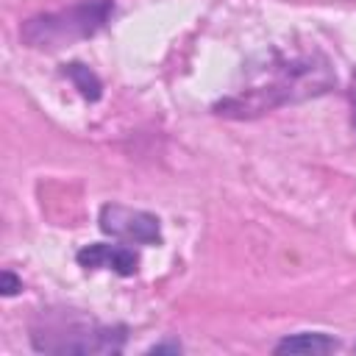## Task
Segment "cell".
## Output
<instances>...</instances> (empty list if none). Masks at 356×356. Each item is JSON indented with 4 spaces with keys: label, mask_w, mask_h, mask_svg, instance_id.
Masks as SVG:
<instances>
[{
    "label": "cell",
    "mask_w": 356,
    "mask_h": 356,
    "mask_svg": "<svg viewBox=\"0 0 356 356\" xmlns=\"http://www.w3.org/2000/svg\"><path fill=\"white\" fill-rule=\"evenodd\" d=\"M70 75L75 78V83L81 86V92H83L86 97H92V100H95V97L100 95V83L95 81V75H92L86 67H81V64H72V67H70Z\"/></svg>",
    "instance_id": "52a82bcc"
},
{
    "label": "cell",
    "mask_w": 356,
    "mask_h": 356,
    "mask_svg": "<svg viewBox=\"0 0 356 356\" xmlns=\"http://www.w3.org/2000/svg\"><path fill=\"white\" fill-rule=\"evenodd\" d=\"M353 122H356V81H353Z\"/></svg>",
    "instance_id": "9c48e42d"
},
{
    "label": "cell",
    "mask_w": 356,
    "mask_h": 356,
    "mask_svg": "<svg viewBox=\"0 0 356 356\" xmlns=\"http://www.w3.org/2000/svg\"><path fill=\"white\" fill-rule=\"evenodd\" d=\"M111 14V0H83L67 11L33 17L22 25V39L33 47H61L92 36Z\"/></svg>",
    "instance_id": "3957f363"
},
{
    "label": "cell",
    "mask_w": 356,
    "mask_h": 356,
    "mask_svg": "<svg viewBox=\"0 0 356 356\" xmlns=\"http://www.w3.org/2000/svg\"><path fill=\"white\" fill-rule=\"evenodd\" d=\"M100 228L117 239L125 242H136V245H153L161 239L159 231V220L147 211L139 209H128L120 203H108L100 211Z\"/></svg>",
    "instance_id": "277c9868"
},
{
    "label": "cell",
    "mask_w": 356,
    "mask_h": 356,
    "mask_svg": "<svg viewBox=\"0 0 356 356\" xmlns=\"http://www.w3.org/2000/svg\"><path fill=\"white\" fill-rule=\"evenodd\" d=\"M125 334H117L95 320L75 317L70 312H56L42 325L33 328L36 350L47 353H120Z\"/></svg>",
    "instance_id": "7a4b0ae2"
},
{
    "label": "cell",
    "mask_w": 356,
    "mask_h": 356,
    "mask_svg": "<svg viewBox=\"0 0 356 356\" xmlns=\"http://www.w3.org/2000/svg\"><path fill=\"white\" fill-rule=\"evenodd\" d=\"M337 342L325 334H295L275 345V353H331Z\"/></svg>",
    "instance_id": "8992f818"
},
{
    "label": "cell",
    "mask_w": 356,
    "mask_h": 356,
    "mask_svg": "<svg viewBox=\"0 0 356 356\" xmlns=\"http://www.w3.org/2000/svg\"><path fill=\"white\" fill-rule=\"evenodd\" d=\"M78 261L83 267H92V270L106 267V270H114L120 275H134L139 256L122 245H89V248L78 250Z\"/></svg>",
    "instance_id": "5b68a950"
},
{
    "label": "cell",
    "mask_w": 356,
    "mask_h": 356,
    "mask_svg": "<svg viewBox=\"0 0 356 356\" xmlns=\"http://www.w3.org/2000/svg\"><path fill=\"white\" fill-rule=\"evenodd\" d=\"M267 72L273 75L267 83H256V86L239 92L236 97L225 100L220 106L225 111H220V114H236V117L259 114V111L286 103L292 97L317 95V92H325V86H331V75H328L325 64L314 67L312 61H289V64L267 67Z\"/></svg>",
    "instance_id": "6da1fadb"
},
{
    "label": "cell",
    "mask_w": 356,
    "mask_h": 356,
    "mask_svg": "<svg viewBox=\"0 0 356 356\" xmlns=\"http://www.w3.org/2000/svg\"><path fill=\"white\" fill-rule=\"evenodd\" d=\"M17 289H22V284H19V281L6 270V273H3V295H14Z\"/></svg>",
    "instance_id": "ba28073f"
}]
</instances>
